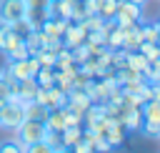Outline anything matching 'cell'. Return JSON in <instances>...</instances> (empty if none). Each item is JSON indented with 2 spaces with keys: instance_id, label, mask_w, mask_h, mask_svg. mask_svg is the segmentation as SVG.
Instances as JSON below:
<instances>
[{
  "instance_id": "obj_3",
  "label": "cell",
  "mask_w": 160,
  "mask_h": 153,
  "mask_svg": "<svg viewBox=\"0 0 160 153\" xmlns=\"http://www.w3.org/2000/svg\"><path fill=\"white\" fill-rule=\"evenodd\" d=\"M85 38H88V28H85L82 23H72V20H70V25H68L65 33H62V48L72 50V48L82 45Z\"/></svg>"
},
{
  "instance_id": "obj_4",
  "label": "cell",
  "mask_w": 160,
  "mask_h": 153,
  "mask_svg": "<svg viewBox=\"0 0 160 153\" xmlns=\"http://www.w3.org/2000/svg\"><path fill=\"white\" fill-rule=\"evenodd\" d=\"M25 10H28L25 0H2L0 3V20L15 23V20L25 18Z\"/></svg>"
},
{
  "instance_id": "obj_10",
  "label": "cell",
  "mask_w": 160,
  "mask_h": 153,
  "mask_svg": "<svg viewBox=\"0 0 160 153\" xmlns=\"http://www.w3.org/2000/svg\"><path fill=\"white\" fill-rule=\"evenodd\" d=\"M140 113H142V120H152V123H160V100H145L140 105Z\"/></svg>"
},
{
  "instance_id": "obj_17",
  "label": "cell",
  "mask_w": 160,
  "mask_h": 153,
  "mask_svg": "<svg viewBox=\"0 0 160 153\" xmlns=\"http://www.w3.org/2000/svg\"><path fill=\"white\" fill-rule=\"evenodd\" d=\"M10 23H5V20H0V53H2V48H5V40H8V35H10Z\"/></svg>"
},
{
  "instance_id": "obj_15",
  "label": "cell",
  "mask_w": 160,
  "mask_h": 153,
  "mask_svg": "<svg viewBox=\"0 0 160 153\" xmlns=\"http://www.w3.org/2000/svg\"><path fill=\"white\" fill-rule=\"evenodd\" d=\"M35 58H38V63H40V68H52L55 65V53L52 50H38L35 53Z\"/></svg>"
},
{
  "instance_id": "obj_19",
  "label": "cell",
  "mask_w": 160,
  "mask_h": 153,
  "mask_svg": "<svg viewBox=\"0 0 160 153\" xmlns=\"http://www.w3.org/2000/svg\"><path fill=\"white\" fill-rule=\"evenodd\" d=\"M48 3H50V0H25L28 10H45V8H48Z\"/></svg>"
},
{
  "instance_id": "obj_12",
  "label": "cell",
  "mask_w": 160,
  "mask_h": 153,
  "mask_svg": "<svg viewBox=\"0 0 160 153\" xmlns=\"http://www.w3.org/2000/svg\"><path fill=\"white\" fill-rule=\"evenodd\" d=\"M22 108H25V118H32V120H45V115H48V108L40 105L38 100H28V103H22Z\"/></svg>"
},
{
  "instance_id": "obj_1",
  "label": "cell",
  "mask_w": 160,
  "mask_h": 153,
  "mask_svg": "<svg viewBox=\"0 0 160 153\" xmlns=\"http://www.w3.org/2000/svg\"><path fill=\"white\" fill-rule=\"evenodd\" d=\"M18 143L22 145V150L30 145V143H38V140H42L45 138V133H48V125H45V120H32V118H25L18 128Z\"/></svg>"
},
{
  "instance_id": "obj_7",
  "label": "cell",
  "mask_w": 160,
  "mask_h": 153,
  "mask_svg": "<svg viewBox=\"0 0 160 153\" xmlns=\"http://www.w3.org/2000/svg\"><path fill=\"white\" fill-rule=\"evenodd\" d=\"M120 18H128V20H140L142 13H140V3H132V0H118V13Z\"/></svg>"
},
{
  "instance_id": "obj_20",
  "label": "cell",
  "mask_w": 160,
  "mask_h": 153,
  "mask_svg": "<svg viewBox=\"0 0 160 153\" xmlns=\"http://www.w3.org/2000/svg\"><path fill=\"white\" fill-rule=\"evenodd\" d=\"M132 3H140V5H142V3H145V0H132Z\"/></svg>"
},
{
  "instance_id": "obj_2",
  "label": "cell",
  "mask_w": 160,
  "mask_h": 153,
  "mask_svg": "<svg viewBox=\"0 0 160 153\" xmlns=\"http://www.w3.org/2000/svg\"><path fill=\"white\" fill-rule=\"evenodd\" d=\"M22 120H25V108H22V103H20V100H5L2 108H0V125L15 130Z\"/></svg>"
},
{
  "instance_id": "obj_5",
  "label": "cell",
  "mask_w": 160,
  "mask_h": 153,
  "mask_svg": "<svg viewBox=\"0 0 160 153\" xmlns=\"http://www.w3.org/2000/svg\"><path fill=\"white\" fill-rule=\"evenodd\" d=\"M45 125H48V130L60 133L68 125V108H50L45 115Z\"/></svg>"
},
{
  "instance_id": "obj_11",
  "label": "cell",
  "mask_w": 160,
  "mask_h": 153,
  "mask_svg": "<svg viewBox=\"0 0 160 153\" xmlns=\"http://www.w3.org/2000/svg\"><path fill=\"white\" fill-rule=\"evenodd\" d=\"M125 65L132 68V70H138V73H142L145 65H148V58H145L140 50H128V53H125Z\"/></svg>"
},
{
  "instance_id": "obj_16",
  "label": "cell",
  "mask_w": 160,
  "mask_h": 153,
  "mask_svg": "<svg viewBox=\"0 0 160 153\" xmlns=\"http://www.w3.org/2000/svg\"><path fill=\"white\" fill-rule=\"evenodd\" d=\"M22 150V145L18 143V140H5V143H0V153H20Z\"/></svg>"
},
{
  "instance_id": "obj_6",
  "label": "cell",
  "mask_w": 160,
  "mask_h": 153,
  "mask_svg": "<svg viewBox=\"0 0 160 153\" xmlns=\"http://www.w3.org/2000/svg\"><path fill=\"white\" fill-rule=\"evenodd\" d=\"M35 90H38V83H35V78H22V80H18L15 100H20V103H28V100H32V98H35Z\"/></svg>"
},
{
  "instance_id": "obj_13",
  "label": "cell",
  "mask_w": 160,
  "mask_h": 153,
  "mask_svg": "<svg viewBox=\"0 0 160 153\" xmlns=\"http://www.w3.org/2000/svg\"><path fill=\"white\" fill-rule=\"evenodd\" d=\"M32 78H35V83H38L40 88H50V85H55V70H52V68H40Z\"/></svg>"
},
{
  "instance_id": "obj_21",
  "label": "cell",
  "mask_w": 160,
  "mask_h": 153,
  "mask_svg": "<svg viewBox=\"0 0 160 153\" xmlns=\"http://www.w3.org/2000/svg\"><path fill=\"white\" fill-rule=\"evenodd\" d=\"M155 25H158V28H160V20H158V23H155Z\"/></svg>"
},
{
  "instance_id": "obj_8",
  "label": "cell",
  "mask_w": 160,
  "mask_h": 153,
  "mask_svg": "<svg viewBox=\"0 0 160 153\" xmlns=\"http://www.w3.org/2000/svg\"><path fill=\"white\" fill-rule=\"evenodd\" d=\"M58 135H60V145H62V150H65V148H72V145L80 140L82 128H80V125H65Z\"/></svg>"
},
{
  "instance_id": "obj_14",
  "label": "cell",
  "mask_w": 160,
  "mask_h": 153,
  "mask_svg": "<svg viewBox=\"0 0 160 153\" xmlns=\"http://www.w3.org/2000/svg\"><path fill=\"white\" fill-rule=\"evenodd\" d=\"M115 13H118V0H102V3L98 5V15H100L102 20L115 18Z\"/></svg>"
},
{
  "instance_id": "obj_9",
  "label": "cell",
  "mask_w": 160,
  "mask_h": 153,
  "mask_svg": "<svg viewBox=\"0 0 160 153\" xmlns=\"http://www.w3.org/2000/svg\"><path fill=\"white\" fill-rule=\"evenodd\" d=\"M68 105V93L58 85H50L48 88V110L50 108H65Z\"/></svg>"
},
{
  "instance_id": "obj_18",
  "label": "cell",
  "mask_w": 160,
  "mask_h": 153,
  "mask_svg": "<svg viewBox=\"0 0 160 153\" xmlns=\"http://www.w3.org/2000/svg\"><path fill=\"white\" fill-rule=\"evenodd\" d=\"M0 100H10V80L0 75Z\"/></svg>"
},
{
  "instance_id": "obj_22",
  "label": "cell",
  "mask_w": 160,
  "mask_h": 153,
  "mask_svg": "<svg viewBox=\"0 0 160 153\" xmlns=\"http://www.w3.org/2000/svg\"><path fill=\"white\" fill-rule=\"evenodd\" d=\"M75 3H82V0H75Z\"/></svg>"
}]
</instances>
